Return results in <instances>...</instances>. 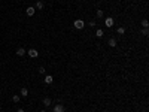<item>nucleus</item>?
Segmentation results:
<instances>
[{
    "label": "nucleus",
    "instance_id": "nucleus-1",
    "mask_svg": "<svg viewBox=\"0 0 149 112\" xmlns=\"http://www.w3.org/2000/svg\"><path fill=\"white\" fill-rule=\"evenodd\" d=\"M113 24H115V20L110 18V16H107V18L104 20V25L106 27H113Z\"/></svg>",
    "mask_w": 149,
    "mask_h": 112
},
{
    "label": "nucleus",
    "instance_id": "nucleus-2",
    "mask_svg": "<svg viewBox=\"0 0 149 112\" xmlns=\"http://www.w3.org/2000/svg\"><path fill=\"white\" fill-rule=\"evenodd\" d=\"M75 27H76V29H79V30H82L85 27V22L82 21V20H76L75 21Z\"/></svg>",
    "mask_w": 149,
    "mask_h": 112
},
{
    "label": "nucleus",
    "instance_id": "nucleus-3",
    "mask_svg": "<svg viewBox=\"0 0 149 112\" xmlns=\"http://www.w3.org/2000/svg\"><path fill=\"white\" fill-rule=\"evenodd\" d=\"M25 12H27V15H29V16H33V15H34V12H36V8H33V6H29V8H27V10H25Z\"/></svg>",
    "mask_w": 149,
    "mask_h": 112
},
{
    "label": "nucleus",
    "instance_id": "nucleus-4",
    "mask_svg": "<svg viewBox=\"0 0 149 112\" xmlns=\"http://www.w3.org/2000/svg\"><path fill=\"white\" fill-rule=\"evenodd\" d=\"M64 111H66V108L63 105H55L54 106V112H64Z\"/></svg>",
    "mask_w": 149,
    "mask_h": 112
},
{
    "label": "nucleus",
    "instance_id": "nucleus-5",
    "mask_svg": "<svg viewBox=\"0 0 149 112\" xmlns=\"http://www.w3.org/2000/svg\"><path fill=\"white\" fill-rule=\"evenodd\" d=\"M29 55H30V57H33V58H36L37 55H39V52H37L36 49H29Z\"/></svg>",
    "mask_w": 149,
    "mask_h": 112
},
{
    "label": "nucleus",
    "instance_id": "nucleus-6",
    "mask_svg": "<svg viewBox=\"0 0 149 112\" xmlns=\"http://www.w3.org/2000/svg\"><path fill=\"white\" fill-rule=\"evenodd\" d=\"M107 43H109V46H112V48H115V46H116V41H115V37H110Z\"/></svg>",
    "mask_w": 149,
    "mask_h": 112
},
{
    "label": "nucleus",
    "instance_id": "nucleus-7",
    "mask_svg": "<svg viewBox=\"0 0 149 112\" xmlns=\"http://www.w3.org/2000/svg\"><path fill=\"white\" fill-rule=\"evenodd\" d=\"M16 54H18L19 57H23V55L25 54V49L24 48H18V49H16Z\"/></svg>",
    "mask_w": 149,
    "mask_h": 112
},
{
    "label": "nucleus",
    "instance_id": "nucleus-8",
    "mask_svg": "<svg viewBox=\"0 0 149 112\" xmlns=\"http://www.w3.org/2000/svg\"><path fill=\"white\" fill-rule=\"evenodd\" d=\"M21 96L27 97V96H29V90H27V88H21Z\"/></svg>",
    "mask_w": 149,
    "mask_h": 112
},
{
    "label": "nucleus",
    "instance_id": "nucleus-9",
    "mask_svg": "<svg viewBox=\"0 0 149 112\" xmlns=\"http://www.w3.org/2000/svg\"><path fill=\"white\" fill-rule=\"evenodd\" d=\"M52 81H54V79H52V76H49V75L45 78V84H48V85H49V84H52Z\"/></svg>",
    "mask_w": 149,
    "mask_h": 112
},
{
    "label": "nucleus",
    "instance_id": "nucleus-10",
    "mask_svg": "<svg viewBox=\"0 0 149 112\" xmlns=\"http://www.w3.org/2000/svg\"><path fill=\"white\" fill-rule=\"evenodd\" d=\"M43 105H45V106H49V105H51V99H49V97H45V99H43Z\"/></svg>",
    "mask_w": 149,
    "mask_h": 112
},
{
    "label": "nucleus",
    "instance_id": "nucleus-11",
    "mask_svg": "<svg viewBox=\"0 0 149 112\" xmlns=\"http://www.w3.org/2000/svg\"><path fill=\"white\" fill-rule=\"evenodd\" d=\"M116 33H118V35H124V33H125V29H124V27H119V29L116 30Z\"/></svg>",
    "mask_w": 149,
    "mask_h": 112
},
{
    "label": "nucleus",
    "instance_id": "nucleus-12",
    "mask_svg": "<svg viewBox=\"0 0 149 112\" xmlns=\"http://www.w3.org/2000/svg\"><path fill=\"white\" fill-rule=\"evenodd\" d=\"M96 36H97V37H101V36H103V30H101V29H98V30L96 31Z\"/></svg>",
    "mask_w": 149,
    "mask_h": 112
},
{
    "label": "nucleus",
    "instance_id": "nucleus-13",
    "mask_svg": "<svg viewBox=\"0 0 149 112\" xmlns=\"http://www.w3.org/2000/svg\"><path fill=\"white\" fill-rule=\"evenodd\" d=\"M36 9H43V2H37L36 3Z\"/></svg>",
    "mask_w": 149,
    "mask_h": 112
},
{
    "label": "nucleus",
    "instance_id": "nucleus-14",
    "mask_svg": "<svg viewBox=\"0 0 149 112\" xmlns=\"http://www.w3.org/2000/svg\"><path fill=\"white\" fill-rule=\"evenodd\" d=\"M97 16H98V18H101V16H103V10H101V9L97 10Z\"/></svg>",
    "mask_w": 149,
    "mask_h": 112
},
{
    "label": "nucleus",
    "instance_id": "nucleus-15",
    "mask_svg": "<svg viewBox=\"0 0 149 112\" xmlns=\"http://www.w3.org/2000/svg\"><path fill=\"white\" fill-rule=\"evenodd\" d=\"M142 25L145 27V29H148V20H143V21H142Z\"/></svg>",
    "mask_w": 149,
    "mask_h": 112
},
{
    "label": "nucleus",
    "instance_id": "nucleus-16",
    "mask_svg": "<svg viewBox=\"0 0 149 112\" xmlns=\"http://www.w3.org/2000/svg\"><path fill=\"white\" fill-rule=\"evenodd\" d=\"M12 100H14L15 103H18V102H19V96H14V97H12Z\"/></svg>",
    "mask_w": 149,
    "mask_h": 112
},
{
    "label": "nucleus",
    "instance_id": "nucleus-17",
    "mask_svg": "<svg viewBox=\"0 0 149 112\" xmlns=\"http://www.w3.org/2000/svg\"><path fill=\"white\" fill-rule=\"evenodd\" d=\"M148 33H149V31H148V29H143V30H142V35H145V36H146Z\"/></svg>",
    "mask_w": 149,
    "mask_h": 112
},
{
    "label": "nucleus",
    "instance_id": "nucleus-18",
    "mask_svg": "<svg viewBox=\"0 0 149 112\" xmlns=\"http://www.w3.org/2000/svg\"><path fill=\"white\" fill-rule=\"evenodd\" d=\"M39 73H45V67H40V69H39Z\"/></svg>",
    "mask_w": 149,
    "mask_h": 112
},
{
    "label": "nucleus",
    "instance_id": "nucleus-19",
    "mask_svg": "<svg viewBox=\"0 0 149 112\" xmlns=\"http://www.w3.org/2000/svg\"><path fill=\"white\" fill-rule=\"evenodd\" d=\"M88 24H90L91 27H94V25H96V21H90V22H88Z\"/></svg>",
    "mask_w": 149,
    "mask_h": 112
},
{
    "label": "nucleus",
    "instance_id": "nucleus-20",
    "mask_svg": "<svg viewBox=\"0 0 149 112\" xmlns=\"http://www.w3.org/2000/svg\"><path fill=\"white\" fill-rule=\"evenodd\" d=\"M16 112H24V111H23V109H18V111H16Z\"/></svg>",
    "mask_w": 149,
    "mask_h": 112
},
{
    "label": "nucleus",
    "instance_id": "nucleus-21",
    "mask_svg": "<svg viewBox=\"0 0 149 112\" xmlns=\"http://www.w3.org/2000/svg\"><path fill=\"white\" fill-rule=\"evenodd\" d=\"M40 112H45V111H40Z\"/></svg>",
    "mask_w": 149,
    "mask_h": 112
}]
</instances>
